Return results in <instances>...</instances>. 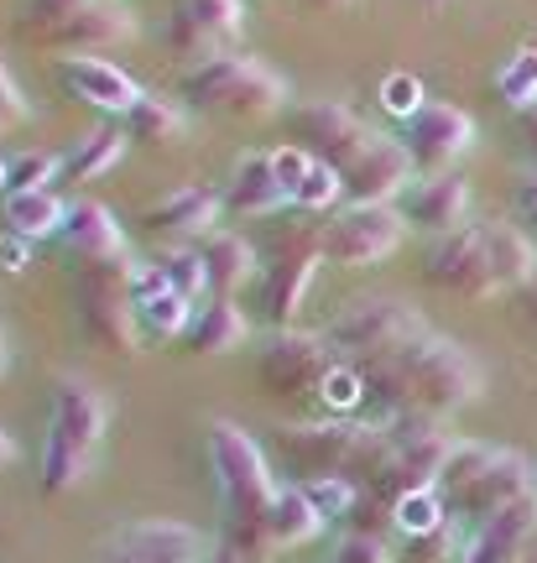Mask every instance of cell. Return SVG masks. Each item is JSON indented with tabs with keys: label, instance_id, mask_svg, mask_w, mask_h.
<instances>
[{
	"label": "cell",
	"instance_id": "45",
	"mask_svg": "<svg viewBox=\"0 0 537 563\" xmlns=\"http://www.w3.org/2000/svg\"><path fill=\"white\" fill-rule=\"evenodd\" d=\"M512 313H517V323L537 340V277L527 282V287H517V292H512Z\"/></svg>",
	"mask_w": 537,
	"mask_h": 563
},
{
	"label": "cell",
	"instance_id": "26",
	"mask_svg": "<svg viewBox=\"0 0 537 563\" xmlns=\"http://www.w3.org/2000/svg\"><path fill=\"white\" fill-rule=\"evenodd\" d=\"M266 532H272L277 553H282V548L314 543V538L324 532L319 506L308 501V490H303V485H287V490H277V501L266 506Z\"/></svg>",
	"mask_w": 537,
	"mask_h": 563
},
{
	"label": "cell",
	"instance_id": "27",
	"mask_svg": "<svg viewBox=\"0 0 537 563\" xmlns=\"http://www.w3.org/2000/svg\"><path fill=\"white\" fill-rule=\"evenodd\" d=\"M0 220L21 241H47V235H63L68 209L53 199V188H32V194H6V214Z\"/></svg>",
	"mask_w": 537,
	"mask_h": 563
},
{
	"label": "cell",
	"instance_id": "50",
	"mask_svg": "<svg viewBox=\"0 0 537 563\" xmlns=\"http://www.w3.org/2000/svg\"><path fill=\"white\" fill-rule=\"evenodd\" d=\"M512 563H537V538H533V543H527V548H522V553H517V559H512Z\"/></svg>",
	"mask_w": 537,
	"mask_h": 563
},
{
	"label": "cell",
	"instance_id": "24",
	"mask_svg": "<svg viewBox=\"0 0 537 563\" xmlns=\"http://www.w3.org/2000/svg\"><path fill=\"white\" fill-rule=\"evenodd\" d=\"M245 329H251V323H245V313L235 308V298H215V302H204L199 313H194L183 344H188V355L209 361V355H230V350L245 340Z\"/></svg>",
	"mask_w": 537,
	"mask_h": 563
},
{
	"label": "cell",
	"instance_id": "1",
	"mask_svg": "<svg viewBox=\"0 0 537 563\" xmlns=\"http://www.w3.org/2000/svg\"><path fill=\"white\" fill-rule=\"evenodd\" d=\"M360 376H365V402H376L381 418L423 412V418L449 422L480 397V365L434 329L402 355L360 365Z\"/></svg>",
	"mask_w": 537,
	"mask_h": 563
},
{
	"label": "cell",
	"instance_id": "13",
	"mask_svg": "<svg viewBox=\"0 0 537 563\" xmlns=\"http://www.w3.org/2000/svg\"><path fill=\"white\" fill-rule=\"evenodd\" d=\"M402 146H407V157L428 167V173H449L470 146H475V121L454 110V104L443 100H428L413 115V121H402Z\"/></svg>",
	"mask_w": 537,
	"mask_h": 563
},
{
	"label": "cell",
	"instance_id": "11",
	"mask_svg": "<svg viewBox=\"0 0 537 563\" xmlns=\"http://www.w3.org/2000/svg\"><path fill=\"white\" fill-rule=\"evenodd\" d=\"M402 235H407V220L392 203H350L339 220L324 224V262L376 266L397 251Z\"/></svg>",
	"mask_w": 537,
	"mask_h": 563
},
{
	"label": "cell",
	"instance_id": "5",
	"mask_svg": "<svg viewBox=\"0 0 537 563\" xmlns=\"http://www.w3.org/2000/svg\"><path fill=\"white\" fill-rule=\"evenodd\" d=\"M131 256H110V262H79V323L84 334L110 350V355H131L141 350V319L136 298H131V277H136Z\"/></svg>",
	"mask_w": 537,
	"mask_h": 563
},
{
	"label": "cell",
	"instance_id": "4",
	"mask_svg": "<svg viewBox=\"0 0 537 563\" xmlns=\"http://www.w3.org/2000/svg\"><path fill=\"white\" fill-rule=\"evenodd\" d=\"M533 490V464L522 460L517 449H496V443H454V454L438 475V496H443L454 522H485L501 506L522 501Z\"/></svg>",
	"mask_w": 537,
	"mask_h": 563
},
{
	"label": "cell",
	"instance_id": "42",
	"mask_svg": "<svg viewBox=\"0 0 537 563\" xmlns=\"http://www.w3.org/2000/svg\"><path fill=\"white\" fill-rule=\"evenodd\" d=\"M335 563H392V548H386V538H371V532H344V543L335 548Z\"/></svg>",
	"mask_w": 537,
	"mask_h": 563
},
{
	"label": "cell",
	"instance_id": "9",
	"mask_svg": "<svg viewBox=\"0 0 537 563\" xmlns=\"http://www.w3.org/2000/svg\"><path fill=\"white\" fill-rule=\"evenodd\" d=\"M324 262V230H308V235H282L277 251H272V262L261 272V319L272 323V329H293L303 308V292H308V282H314V266Z\"/></svg>",
	"mask_w": 537,
	"mask_h": 563
},
{
	"label": "cell",
	"instance_id": "52",
	"mask_svg": "<svg viewBox=\"0 0 537 563\" xmlns=\"http://www.w3.org/2000/svg\"><path fill=\"white\" fill-rule=\"evenodd\" d=\"M0 376H6V329H0Z\"/></svg>",
	"mask_w": 537,
	"mask_h": 563
},
{
	"label": "cell",
	"instance_id": "18",
	"mask_svg": "<svg viewBox=\"0 0 537 563\" xmlns=\"http://www.w3.org/2000/svg\"><path fill=\"white\" fill-rule=\"evenodd\" d=\"M533 538H537V490L512 506H501L496 517L475 522V532L459 548V563H512Z\"/></svg>",
	"mask_w": 537,
	"mask_h": 563
},
{
	"label": "cell",
	"instance_id": "47",
	"mask_svg": "<svg viewBox=\"0 0 537 563\" xmlns=\"http://www.w3.org/2000/svg\"><path fill=\"white\" fill-rule=\"evenodd\" d=\"M209 563H251V559H245L240 548H230V543H224V538H219V543H215V553H209Z\"/></svg>",
	"mask_w": 537,
	"mask_h": 563
},
{
	"label": "cell",
	"instance_id": "36",
	"mask_svg": "<svg viewBox=\"0 0 537 563\" xmlns=\"http://www.w3.org/2000/svg\"><path fill=\"white\" fill-rule=\"evenodd\" d=\"M303 490H308V501L319 506L324 522H344L360 496V485L350 475H319V481H303Z\"/></svg>",
	"mask_w": 537,
	"mask_h": 563
},
{
	"label": "cell",
	"instance_id": "55",
	"mask_svg": "<svg viewBox=\"0 0 537 563\" xmlns=\"http://www.w3.org/2000/svg\"><path fill=\"white\" fill-rule=\"evenodd\" d=\"M428 5H443V0H428Z\"/></svg>",
	"mask_w": 537,
	"mask_h": 563
},
{
	"label": "cell",
	"instance_id": "21",
	"mask_svg": "<svg viewBox=\"0 0 537 563\" xmlns=\"http://www.w3.org/2000/svg\"><path fill=\"white\" fill-rule=\"evenodd\" d=\"M287 199V188L272 173V152H256V157H240L235 173H230V188H224V214H240V220H261V214H277Z\"/></svg>",
	"mask_w": 537,
	"mask_h": 563
},
{
	"label": "cell",
	"instance_id": "33",
	"mask_svg": "<svg viewBox=\"0 0 537 563\" xmlns=\"http://www.w3.org/2000/svg\"><path fill=\"white\" fill-rule=\"evenodd\" d=\"M157 266H162V277H167V287L173 292H183V298H215L209 292V266H204V256L199 251H188V245H167L157 256Z\"/></svg>",
	"mask_w": 537,
	"mask_h": 563
},
{
	"label": "cell",
	"instance_id": "34",
	"mask_svg": "<svg viewBox=\"0 0 537 563\" xmlns=\"http://www.w3.org/2000/svg\"><path fill=\"white\" fill-rule=\"evenodd\" d=\"M314 397L329 407V418H350V412L365 402V376H360V365L335 361V371L324 376V386L314 391Z\"/></svg>",
	"mask_w": 537,
	"mask_h": 563
},
{
	"label": "cell",
	"instance_id": "41",
	"mask_svg": "<svg viewBox=\"0 0 537 563\" xmlns=\"http://www.w3.org/2000/svg\"><path fill=\"white\" fill-rule=\"evenodd\" d=\"M308 167H314V152H303L298 141H293V146H277V152H272V173H277V183L287 188V199L298 194V183L308 178Z\"/></svg>",
	"mask_w": 537,
	"mask_h": 563
},
{
	"label": "cell",
	"instance_id": "12",
	"mask_svg": "<svg viewBox=\"0 0 537 563\" xmlns=\"http://www.w3.org/2000/svg\"><path fill=\"white\" fill-rule=\"evenodd\" d=\"M293 136H298L303 152H314L319 162H329L335 173H344L350 162H360L381 141L355 110H344V104H335V100L303 104L298 115H293Z\"/></svg>",
	"mask_w": 537,
	"mask_h": 563
},
{
	"label": "cell",
	"instance_id": "6",
	"mask_svg": "<svg viewBox=\"0 0 537 563\" xmlns=\"http://www.w3.org/2000/svg\"><path fill=\"white\" fill-rule=\"evenodd\" d=\"M423 334H428L423 313L402 298H360L355 308H344V313L324 329L335 361H350V365H371V361H386V355H402V350L418 344Z\"/></svg>",
	"mask_w": 537,
	"mask_h": 563
},
{
	"label": "cell",
	"instance_id": "51",
	"mask_svg": "<svg viewBox=\"0 0 537 563\" xmlns=\"http://www.w3.org/2000/svg\"><path fill=\"white\" fill-rule=\"evenodd\" d=\"M308 5H319V11H344L350 0H308Z\"/></svg>",
	"mask_w": 537,
	"mask_h": 563
},
{
	"label": "cell",
	"instance_id": "10",
	"mask_svg": "<svg viewBox=\"0 0 537 563\" xmlns=\"http://www.w3.org/2000/svg\"><path fill=\"white\" fill-rule=\"evenodd\" d=\"M329 371H335L329 340L324 334H303V329H272V340L261 344V355H256V376L272 397L319 391Z\"/></svg>",
	"mask_w": 537,
	"mask_h": 563
},
{
	"label": "cell",
	"instance_id": "46",
	"mask_svg": "<svg viewBox=\"0 0 537 563\" xmlns=\"http://www.w3.org/2000/svg\"><path fill=\"white\" fill-rule=\"evenodd\" d=\"M26 245L32 241H21V235L6 230V235H0V272H21V266H26Z\"/></svg>",
	"mask_w": 537,
	"mask_h": 563
},
{
	"label": "cell",
	"instance_id": "44",
	"mask_svg": "<svg viewBox=\"0 0 537 563\" xmlns=\"http://www.w3.org/2000/svg\"><path fill=\"white\" fill-rule=\"evenodd\" d=\"M26 121V95L17 89V79L6 74V63H0V131L6 125H21Z\"/></svg>",
	"mask_w": 537,
	"mask_h": 563
},
{
	"label": "cell",
	"instance_id": "8",
	"mask_svg": "<svg viewBox=\"0 0 537 563\" xmlns=\"http://www.w3.org/2000/svg\"><path fill=\"white\" fill-rule=\"evenodd\" d=\"M183 95L194 104H204V110H219V115H272L287 100V89H282V79L272 68L235 58V53L194 63L183 74Z\"/></svg>",
	"mask_w": 537,
	"mask_h": 563
},
{
	"label": "cell",
	"instance_id": "40",
	"mask_svg": "<svg viewBox=\"0 0 537 563\" xmlns=\"http://www.w3.org/2000/svg\"><path fill=\"white\" fill-rule=\"evenodd\" d=\"M459 522L449 517V522L438 527V532H428V538H413V553H407V563H443L449 553H459Z\"/></svg>",
	"mask_w": 537,
	"mask_h": 563
},
{
	"label": "cell",
	"instance_id": "39",
	"mask_svg": "<svg viewBox=\"0 0 537 563\" xmlns=\"http://www.w3.org/2000/svg\"><path fill=\"white\" fill-rule=\"evenodd\" d=\"M381 104H386L392 115H402V121H413L428 100H423V84L413 79V74H386V79H381Z\"/></svg>",
	"mask_w": 537,
	"mask_h": 563
},
{
	"label": "cell",
	"instance_id": "49",
	"mask_svg": "<svg viewBox=\"0 0 537 563\" xmlns=\"http://www.w3.org/2000/svg\"><path fill=\"white\" fill-rule=\"evenodd\" d=\"M17 460V439H11V433H6V428H0V470H6V464Z\"/></svg>",
	"mask_w": 537,
	"mask_h": 563
},
{
	"label": "cell",
	"instance_id": "54",
	"mask_svg": "<svg viewBox=\"0 0 537 563\" xmlns=\"http://www.w3.org/2000/svg\"><path fill=\"white\" fill-rule=\"evenodd\" d=\"M6 162H11V157H0V188H6Z\"/></svg>",
	"mask_w": 537,
	"mask_h": 563
},
{
	"label": "cell",
	"instance_id": "20",
	"mask_svg": "<svg viewBox=\"0 0 537 563\" xmlns=\"http://www.w3.org/2000/svg\"><path fill=\"white\" fill-rule=\"evenodd\" d=\"M58 79L63 89L74 95L79 104H95V110H131V104L141 100V89L131 74H120L116 63H105V58H63L58 68Z\"/></svg>",
	"mask_w": 537,
	"mask_h": 563
},
{
	"label": "cell",
	"instance_id": "2",
	"mask_svg": "<svg viewBox=\"0 0 537 563\" xmlns=\"http://www.w3.org/2000/svg\"><path fill=\"white\" fill-rule=\"evenodd\" d=\"M423 282L454 298H496L517 292L537 277V245L517 224L501 220H470L454 235H438L423 251Z\"/></svg>",
	"mask_w": 537,
	"mask_h": 563
},
{
	"label": "cell",
	"instance_id": "48",
	"mask_svg": "<svg viewBox=\"0 0 537 563\" xmlns=\"http://www.w3.org/2000/svg\"><path fill=\"white\" fill-rule=\"evenodd\" d=\"M522 136H527V146H533V157H537V104L522 110Z\"/></svg>",
	"mask_w": 537,
	"mask_h": 563
},
{
	"label": "cell",
	"instance_id": "29",
	"mask_svg": "<svg viewBox=\"0 0 537 563\" xmlns=\"http://www.w3.org/2000/svg\"><path fill=\"white\" fill-rule=\"evenodd\" d=\"M125 136L141 141V146H178V141L188 136V125H183V115L167 100L141 95V100L125 110Z\"/></svg>",
	"mask_w": 537,
	"mask_h": 563
},
{
	"label": "cell",
	"instance_id": "16",
	"mask_svg": "<svg viewBox=\"0 0 537 563\" xmlns=\"http://www.w3.org/2000/svg\"><path fill=\"white\" fill-rule=\"evenodd\" d=\"M219 214H224V199L215 188H199V183H183L167 199H157L146 214H141V230L157 235V241H194V235H215Z\"/></svg>",
	"mask_w": 537,
	"mask_h": 563
},
{
	"label": "cell",
	"instance_id": "25",
	"mask_svg": "<svg viewBox=\"0 0 537 563\" xmlns=\"http://www.w3.org/2000/svg\"><path fill=\"white\" fill-rule=\"evenodd\" d=\"M199 256H204V266H209V292H215V298H235L240 287L256 277V251L240 241V235H224V230L204 235Z\"/></svg>",
	"mask_w": 537,
	"mask_h": 563
},
{
	"label": "cell",
	"instance_id": "35",
	"mask_svg": "<svg viewBox=\"0 0 537 563\" xmlns=\"http://www.w3.org/2000/svg\"><path fill=\"white\" fill-rule=\"evenodd\" d=\"M53 178H63V157L21 152V157L6 162V194H32V188H47Z\"/></svg>",
	"mask_w": 537,
	"mask_h": 563
},
{
	"label": "cell",
	"instance_id": "19",
	"mask_svg": "<svg viewBox=\"0 0 537 563\" xmlns=\"http://www.w3.org/2000/svg\"><path fill=\"white\" fill-rule=\"evenodd\" d=\"M110 553L131 563H209L215 543L188 522H136L120 532Z\"/></svg>",
	"mask_w": 537,
	"mask_h": 563
},
{
	"label": "cell",
	"instance_id": "14",
	"mask_svg": "<svg viewBox=\"0 0 537 563\" xmlns=\"http://www.w3.org/2000/svg\"><path fill=\"white\" fill-rule=\"evenodd\" d=\"M245 11L240 0H178L167 16V42L178 53H204V58H224L240 42Z\"/></svg>",
	"mask_w": 537,
	"mask_h": 563
},
{
	"label": "cell",
	"instance_id": "17",
	"mask_svg": "<svg viewBox=\"0 0 537 563\" xmlns=\"http://www.w3.org/2000/svg\"><path fill=\"white\" fill-rule=\"evenodd\" d=\"M413 173H418V162L407 157V146L381 136L365 157L339 173V183H344V199L350 203H392L402 199V188L413 183Z\"/></svg>",
	"mask_w": 537,
	"mask_h": 563
},
{
	"label": "cell",
	"instance_id": "28",
	"mask_svg": "<svg viewBox=\"0 0 537 563\" xmlns=\"http://www.w3.org/2000/svg\"><path fill=\"white\" fill-rule=\"evenodd\" d=\"M120 157H125V131H116V125H100V131L79 136V146L63 157V183L105 178V173H110Z\"/></svg>",
	"mask_w": 537,
	"mask_h": 563
},
{
	"label": "cell",
	"instance_id": "15",
	"mask_svg": "<svg viewBox=\"0 0 537 563\" xmlns=\"http://www.w3.org/2000/svg\"><path fill=\"white\" fill-rule=\"evenodd\" d=\"M402 220L418 224V230H428V235H454V230H464L470 224V183L454 178V173H428V178L407 183L402 188Z\"/></svg>",
	"mask_w": 537,
	"mask_h": 563
},
{
	"label": "cell",
	"instance_id": "30",
	"mask_svg": "<svg viewBox=\"0 0 537 563\" xmlns=\"http://www.w3.org/2000/svg\"><path fill=\"white\" fill-rule=\"evenodd\" d=\"M199 313V302L183 298V292H157V298L136 302V319H141V340H183L188 334V323Z\"/></svg>",
	"mask_w": 537,
	"mask_h": 563
},
{
	"label": "cell",
	"instance_id": "32",
	"mask_svg": "<svg viewBox=\"0 0 537 563\" xmlns=\"http://www.w3.org/2000/svg\"><path fill=\"white\" fill-rule=\"evenodd\" d=\"M443 522H449V506H443V496H438V490H402L397 501H392V527H402V532H407V543H413V538L438 532Z\"/></svg>",
	"mask_w": 537,
	"mask_h": 563
},
{
	"label": "cell",
	"instance_id": "43",
	"mask_svg": "<svg viewBox=\"0 0 537 563\" xmlns=\"http://www.w3.org/2000/svg\"><path fill=\"white\" fill-rule=\"evenodd\" d=\"M512 220H517V230L537 245V178L517 183V194H512Z\"/></svg>",
	"mask_w": 537,
	"mask_h": 563
},
{
	"label": "cell",
	"instance_id": "3",
	"mask_svg": "<svg viewBox=\"0 0 537 563\" xmlns=\"http://www.w3.org/2000/svg\"><path fill=\"white\" fill-rule=\"evenodd\" d=\"M105 397L79 376H63L53 391V418H47V443H42V496H68L89 481L95 454L105 439Z\"/></svg>",
	"mask_w": 537,
	"mask_h": 563
},
{
	"label": "cell",
	"instance_id": "53",
	"mask_svg": "<svg viewBox=\"0 0 537 563\" xmlns=\"http://www.w3.org/2000/svg\"><path fill=\"white\" fill-rule=\"evenodd\" d=\"M105 563H131V559H120V553H105Z\"/></svg>",
	"mask_w": 537,
	"mask_h": 563
},
{
	"label": "cell",
	"instance_id": "7",
	"mask_svg": "<svg viewBox=\"0 0 537 563\" xmlns=\"http://www.w3.org/2000/svg\"><path fill=\"white\" fill-rule=\"evenodd\" d=\"M209 470H215L219 501H224L230 517L256 522V517H266V506L277 501V481L266 470V449L240 422H215L209 428Z\"/></svg>",
	"mask_w": 537,
	"mask_h": 563
},
{
	"label": "cell",
	"instance_id": "23",
	"mask_svg": "<svg viewBox=\"0 0 537 563\" xmlns=\"http://www.w3.org/2000/svg\"><path fill=\"white\" fill-rule=\"evenodd\" d=\"M63 245L79 256V262H110V256H131V245L120 235L116 214L105 209V203L84 199L68 209V220H63Z\"/></svg>",
	"mask_w": 537,
	"mask_h": 563
},
{
	"label": "cell",
	"instance_id": "31",
	"mask_svg": "<svg viewBox=\"0 0 537 563\" xmlns=\"http://www.w3.org/2000/svg\"><path fill=\"white\" fill-rule=\"evenodd\" d=\"M84 5H89V0H26V5L17 11V37L47 47V42L58 37L68 21L79 16Z\"/></svg>",
	"mask_w": 537,
	"mask_h": 563
},
{
	"label": "cell",
	"instance_id": "22",
	"mask_svg": "<svg viewBox=\"0 0 537 563\" xmlns=\"http://www.w3.org/2000/svg\"><path fill=\"white\" fill-rule=\"evenodd\" d=\"M131 32H136V26H131V16L120 11L116 0H89L79 16L47 42V47H58V53H79V58H95V53H105V47L125 42Z\"/></svg>",
	"mask_w": 537,
	"mask_h": 563
},
{
	"label": "cell",
	"instance_id": "38",
	"mask_svg": "<svg viewBox=\"0 0 537 563\" xmlns=\"http://www.w3.org/2000/svg\"><path fill=\"white\" fill-rule=\"evenodd\" d=\"M344 194V183H339V173L329 167V162L314 157V167H308V178L298 183V194H293V203H298L303 214H324L329 203Z\"/></svg>",
	"mask_w": 537,
	"mask_h": 563
},
{
	"label": "cell",
	"instance_id": "37",
	"mask_svg": "<svg viewBox=\"0 0 537 563\" xmlns=\"http://www.w3.org/2000/svg\"><path fill=\"white\" fill-rule=\"evenodd\" d=\"M496 89H501V100H506V104H517V110H533V104H537V47H522L517 58L501 68Z\"/></svg>",
	"mask_w": 537,
	"mask_h": 563
}]
</instances>
